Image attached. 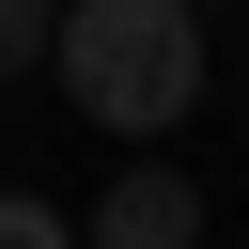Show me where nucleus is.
<instances>
[{"mask_svg": "<svg viewBox=\"0 0 249 249\" xmlns=\"http://www.w3.org/2000/svg\"><path fill=\"white\" fill-rule=\"evenodd\" d=\"M47 62V0H0V78H31Z\"/></svg>", "mask_w": 249, "mask_h": 249, "instance_id": "3", "label": "nucleus"}, {"mask_svg": "<svg viewBox=\"0 0 249 249\" xmlns=\"http://www.w3.org/2000/svg\"><path fill=\"white\" fill-rule=\"evenodd\" d=\"M0 249H78V233H62L47 202H16V187H0Z\"/></svg>", "mask_w": 249, "mask_h": 249, "instance_id": "4", "label": "nucleus"}, {"mask_svg": "<svg viewBox=\"0 0 249 249\" xmlns=\"http://www.w3.org/2000/svg\"><path fill=\"white\" fill-rule=\"evenodd\" d=\"M93 249H202V187L171 156H124V187L93 202Z\"/></svg>", "mask_w": 249, "mask_h": 249, "instance_id": "2", "label": "nucleus"}, {"mask_svg": "<svg viewBox=\"0 0 249 249\" xmlns=\"http://www.w3.org/2000/svg\"><path fill=\"white\" fill-rule=\"evenodd\" d=\"M47 62H62L78 124L156 140V124H187V93H202V16H187V0H62V16H47Z\"/></svg>", "mask_w": 249, "mask_h": 249, "instance_id": "1", "label": "nucleus"}]
</instances>
